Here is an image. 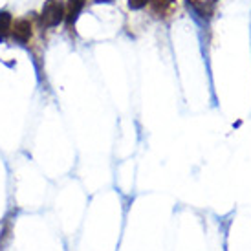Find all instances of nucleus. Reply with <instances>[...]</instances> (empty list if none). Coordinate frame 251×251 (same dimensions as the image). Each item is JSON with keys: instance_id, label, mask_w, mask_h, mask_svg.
<instances>
[{"instance_id": "4", "label": "nucleus", "mask_w": 251, "mask_h": 251, "mask_svg": "<svg viewBox=\"0 0 251 251\" xmlns=\"http://www.w3.org/2000/svg\"><path fill=\"white\" fill-rule=\"evenodd\" d=\"M11 26H13V17L9 11H0V41H4L11 35Z\"/></svg>"}, {"instance_id": "3", "label": "nucleus", "mask_w": 251, "mask_h": 251, "mask_svg": "<svg viewBox=\"0 0 251 251\" xmlns=\"http://www.w3.org/2000/svg\"><path fill=\"white\" fill-rule=\"evenodd\" d=\"M84 6H86V0H66V19H64V22L68 26H74Z\"/></svg>"}, {"instance_id": "2", "label": "nucleus", "mask_w": 251, "mask_h": 251, "mask_svg": "<svg viewBox=\"0 0 251 251\" xmlns=\"http://www.w3.org/2000/svg\"><path fill=\"white\" fill-rule=\"evenodd\" d=\"M11 39L17 44H28L33 37V22L29 19H17L11 26Z\"/></svg>"}, {"instance_id": "5", "label": "nucleus", "mask_w": 251, "mask_h": 251, "mask_svg": "<svg viewBox=\"0 0 251 251\" xmlns=\"http://www.w3.org/2000/svg\"><path fill=\"white\" fill-rule=\"evenodd\" d=\"M151 0H128V6L132 7V9H141V7H145Z\"/></svg>"}, {"instance_id": "1", "label": "nucleus", "mask_w": 251, "mask_h": 251, "mask_svg": "<svg viewBox=\"0 0 251 251\" xmlns=\"http://www.w3.org/2000/svg\"><path fill=\"white\" fill-rule=\"evenodd\" d=\"M66 19V4L63 0H46L39 15V26L42 29L57 28Z\"/></svg>"}, {"instance_id": "6", "label": "nucleus", "mask_w": 251, "mask_h": 251, "mask_svg": "<svg viewBox=\"0 0 251 251\" xmlns=\"http://www.w3.org/2000/svg\"><path fill=\"white\" fill-rule=\"evenodd\" d=\"M94 2H112V0H94Z\"/></svg>"}]
</instances>
